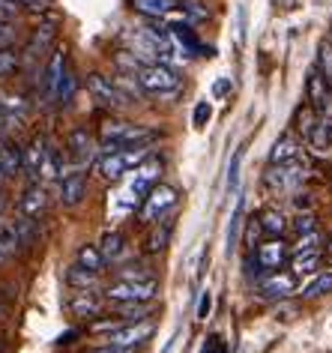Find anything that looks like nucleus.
Masks as SVG:
<instances>
[{
	"instance_id": "1",
	"label": "nucleus",
	"mask_w": 332,
	"mask_h": 353,
	"mask_svg": "<svg viewBox=\"0 0 332 353\" xmlns=\"http://www.w3.org/2000/svg\"><path fill=\"white\" fill-rule=\"evenodd\" d=\"M153 138V132L138 123H126V120H105L99 126V144L105 153L111 150H126V147H138L147 144Z\"/></svg>"
},
{
	"instance_id": "2",
	"label": "nucleus",
	"mask_w": 332,
	"mask_h": 353,
	"mask_svg": "<svg viewBox=\"0 0 332 353\" xmlns=\"http://www.w3.org/2000/svg\"><path fill=\"white\" fill-rule=\"evenodd\" d=\"M135 81L141 84L144 93L162 96V99H168L180 90V78L168 63H141L135 72Z\"/></svg>"
},
{
	"instance_id": "3",
	"label": "nucleus",
	"mask_w": 332,
	"mask_h": 353,
	"mask_svg": "<svg viewBox=\"0 0 332 353\" xmlns=\"http://www.w3.org/2000/svg\"><path fill=\"white\" fill-rule=\"evenodd\" d=\"M159 294V279H144V281H126V279H114L105 288V296L111 303H150Z\"/></svg>"
},
{
	"instance_id": "4",
	"label": "nucleus",
	"mask_w": 332,
	"mask_h": 353,
	"mask_svg": "<svg viewBox=\"0 0 332 353\" xmlns=\"http://www.w3.org/2000/svg\"><path fill=\"white\" fill-rule=\"evenodd\" d=\"M302 180H305V165L300 159H293V162H276V165H269L264 174V186L269 192H278V195L293 192Z\"/></svg>"
},
{
	"instance_id": "5",
	"label": "nucleus",
	"mask_w": 332,
	"mask_h": 353,
	"mask_svg": "<svg viewBox=\"0 0 332 353\" xmlns=\"http://www.w3.org/2000/svg\"><path fill=\"white\" fill-rule=\"evenodd\" d=\"M174 204H177V189L168 186V183H156V186L144 195L141 213L138 216H141V222H159Z\"/></svg>"
},
{
	"instance_id": "6",
	"label": "nucleus",
	"mask_w": 332,
	"mask_h": 353,
	"mask_svg": "<svg viewBox=\"0 0 332 353\" xmlns=\"http://www.w3.org/2000/svg\"><path fill=\"white\" fill-rule=\"evenodd\" d=\"M87 90H90V96L96 102L102 105V108H111V111H120L123 105H129V99L123 93H120V87L111 81V78H105L99 72L87 75Z\"/></svg>"
},
{
	"instance_id": "7",
	"label": "nucleus",
	"mask_w": 332,
	"mask_h": 353,
	"mask_svg": "<svg viewBox=\"0 0 332 353\" xmlns=\"http://www.w3.org/2000/svg\"><path fill=\"white\" fill-rule=\"evenodd\" d=\"M305 96H309V108L318 114V117H332V84L320 75V69L309 75Z\"/></svg>"
},
{
	"instance_id": "8",
	"label": "nucleus",
	"mask_w": 332,
	"mask_h": 353,
	"mask_svg": "<svg viewBox=\"0 0 332 353\" xmlns=\"http://www.w3.org/2000/svg\"><path fill=\"white\" fill-rule=\"evenodd\" d=\"M153 335V323L150 321H129L123 326L108 332V341L105 344H120V347H138Z\"/></svg>"
},
{
	"instance_id": "9",
	"label": "nucleus",
	"mask_w": 332,
	"mask_h": 353,
	"mask_svg": "<svg viewBox=\"0 0 332 353\" xmlns=\"http://www.w3.org/2000/svg\"><path fill=\"white\" fill-rule=\"evenodd\" d=\"M87 195V176L81 168H72L69 174L60 176V204L63 207H78Z\"/></svg>"
},
{
	"instance_id": "10",
	"label": "nucleus",
	"mask_w": 332,
	"mask_h": 353,
	"mask_svg": "<svg viewBox=\"0 0 332 353\" xmlns=\"http://www.w3.org/2000/svg\"><path fill=\"white\" fill-rule=\"evenodd\" d=\"M69 156L75 159V168H84L87 162H90V156H93V135L87 132L84 126H78L69 132Z\"/></svg>"
},
{
	"instance_id": "11",
	"label": "nucleus",
	"mask_w": 332,
	"mask_h": 353,
	"mask_svg": "<svg viewBox=\"0 0 332 353\" xmlns=\"http://www.w3.org/2000/svg\"><path fill=\"white\" fill-rule=\"evenodd\" d=\"M284 258H287V243L282 236H273V240L258 249V263L264 270H278L284 263Z\"/></svg>"
},
{
	"instance_id": "12",
	"label": "nucleus",
	"mask_w": 332,
	"mask_h": 353,
	"mask_svg": "<svg viewBox=\"0 0 332 353\" xmlns=\"http://www.w3.org/2000/svg\"><path fill=\"white\" fill-rule=\"evenodd\" d=\"M102 299L93 294L90 288L87 290H78V294H72V299H69V312H72L75 317H96L102 312Z\"/></svg>"
},
{
	"instance_id": "13",
	"label": "nucleus",
	"mask_w": 332,
	"mask_h": 353,
	"mask_svg": "<svg viewBox=\"0 0 332 353\" xmlns=\"http://www.w3.org/2000/svg\"><path fill=\"white\" fill-rule=\"evenodd\" d=\"M305 138H309V147L314 153H329L332 150V117H318Z\"/></svg>"
},
{
	"instance_id": "14",
	"label": "nucleus",
	"mask_w": 332,
	"mask_h": 353,
	"mask_svg": "<svg viewBox=\"0 0 332 353\" xmlns=\"http://www.w3.org/2000/svg\"><path fill=\"white\" fill-rule=\"evenodd\" d=\"M302 156V144L296 141V135H282L273 144V150H269V165H276V162H293V159H300Z\"/></svg>"
},
{
	"instance_id": "15",
	"label": "nucleus",
	"mask_w": 332,
	"mask_h": 353,
	"mask_svg": "<svg viewBox=\"0 0 332 353\" xmlns=\"http://www.w3.org/2000/svg\"><path fill=\"white\" fill-rule=\"evenodd\" d=\"M45 204H48V198H45V189L42 186H28L24 189V195H21V216H28V219H39L42 213H45Z\"/></svg>"
},
{
	"instance_id": "16",
	"label": "nucleus",
	"mask_w": 332,
	"mask_h": 353,
	"mask_svg": "<svg viewBox=\"0 0 332 353\" xmlns=\"http://www.w3.org/2000/svg\"><path fill=\"white\" fill-rule=\"evenodd\" d=\"M99 174L105 176L108 183H117L123 174H129V165H126V156L123 150H111L99 159Z\"/></svg>"
},
{
	"instance_id": "17",
	"label": "nucleus",
	"mask_w": 332,
	"mask_h": 353,
	"mask_svg": "<svg viewBox=\"0 0 332 353\" xmlns=\"http://www.w3.org/2000/svg\"><path fill=\"white\" fill-rule=\"evenodd\" d=\"M293 272H276V276H269L264 285H260V294L264 296H273V299H282L287 294H293Z\"/></svg>"
},
{
	"instance_id": "18",
	"label": "nucleus",
	"mask_w": 332,
	"mask_h": 353,
	"mask_svg": "<svg viewBox=\"0 0 332 353\" xmlns=\"http://www.w3.org/2000/svg\"><path fill=\"white\" fill-rule=\"evenodd\" d=\"M54 37H57V19L39 24V28L33 30L30 42H28V54H42V51H45L51 42H54Z\"/></svg>"
},
{
	"instance_id": "19",
	"label": "nucleus",
	"mask_w": 332,
	"mask_h": 353,
	"mask_svg": "<svg viewBox=\"0 0 332 353\" xmlns=\"http://www.w3.org/2000/svg\"><path fill=\"white\" fill-rule=\"evenodd\" d=\"M45 150L48 147H45V141H42V138H33L30 147L21 150V168L30 176H39V165H42V159H45Z\"/></svg>"
},
{
	"instance_id": "20",
	"label": "nucleus",
	"mask_w": 332,
	"mask_h": 353,
	"mask_svg": "<svg viewBox=\"0 0 332 353\" xmlns=\"http://www.w3.org/2000/svg\"><path fill=\"white\" fill-rule=\"evenodd\" d=\"M129 6H132L135 12L147 15V19H165V15L177 6V0H129Z\"/></svg>"
},
{
	"instance_id": "21",
	"label": "nucleus",
	"mask_w": 332,
	"mask_h": 353,
	"mask_svg": "<svg viewBox=\"0 0 332 353\" xmlns=\"http://www.w3.org/2000/svg\"><path fill=\"white\" fill-rule=\"evenodd\" d=\"M63 72H66V54L63 51H54V54H51V63L45 69V81H42L48 96L57 93V84H60V78H63Z\"/></svg>"
},
{
	"instance_id": "22",
	"label": "nucleus",
	"mask_w": 332,
	"mask_h": 353,
	"mask_svg": "<svg viewBox=\"0 0 332 353\" xmlns=\"http://www.w3.org/2000/svg\"><path fill=\"white\" fill-rule=\"evenodd\" d=\"M171 231H174V219H159V225L150 231V236H147V252L156 254V252H162L165 245H168L171 240Z\"/></svg>"
},
{
	"instance_id": "23",
	"label": "nucleus",
	"mask_w": 332,
	"mask_h": 353,
	"mask_svg": "<svg viewBox=\"0 0 332 353\" xmlns=\"http://www.w3.org/2000/svg\"><path fill=\"white\" fill-rule=\"evenodd\" d=\"M0 168H3L6 176L21 171V150L12 141H0Z\"/></svg>"
},
{
	"instance_id": "24",
	"label": "nucleus",
	"mask_w": 332,
	"mask_h": 353,
	"mask_svg": "<svg viewBox=\"0 0 332 353\" xmlns=\"http://www.w3.org/2000/svg\"><path fill=\"white\" fill-rule=\"evenodd\" d=\"M66 285L75 288V290H87L96 285V272L93 270H84L81 263H75V267L66 270Z\"/></svg>"
},
{
	"instance_id": "25",
	"label": "nucleus",
	"mask_w": 332,
	"mask_h": 353,
	"mask_svg": "<svg viewBox=\"0 0 332 353\" xmlns=\"http://www.w3.org/2000/svg\"><path fill=\"white\" fill-rule=\"evenodd\" d=\"M123 249H126V240L120 231H108L99 243V252L105 254V261H117L120 254H123Z\"/></svg>"
},
{
	"instance_id": "26",
	"label": "nucleus",
	"mask_w": 332,
	"mask_h": 353,
	"mask_svg": "<svg viewBox=\"0 0 332 353\" xmlns=\"http://www.w3.org/2000/svg\"><path fill=\"white\" fill-rule=\"evenodd\" d=\"M78 263H81L84 270H93V272H99L102 267H105V254L99 252V245H81L78 249Z\"/></svg>"
},
{
	"instance_id": "27",
	"label": "nucleus",
	"mask_w": 332,
	"mask_h": 353,
	"mask_svg": "<svg viewBox=\"0 0 332 353\" xmlns=\"http://www.w3.org/2000/svg\"><path fill=\"white\" fill-rule=\"evenodd\" d=\"M320 267V252H302V254H293V276H305V272H314Z\"/></svg>"
},
{
	"instance_id": "28",
	"label": "nucleus",
	"mask_w": 332,
	"mask_h": 353,
	"mask_svg": "<svg viewBox=\"0 0 332 353\" xmlns=\"http://www.w3.org/2000/svg\"><path fill=\"white\" fill-rule=\"evenodd\" d=\"M242 213H246V204H242V198H237V207H234V216H231V225H228V254L237 249V236H240V228H242Z\"/></svg>"
},
{
	"instance_id": "29",
	"label": "nucleus",
	"mask_w": 332,
	"mask_h": 353,
	"mask_svg": "<svg viewBox=\"0 0 332 353\" xmlns=\"http://www.w3.org/2000/svg\"><path fill=\"white\" fill-rule=\"evenodd\" d=\"M260 228H264L269 236H282L284 228H287V222H284V216L278 213V210H267V213L260 216Z\"/></svg>"
},
{
	"instance_id": "30",
	"label": "nucleus",
	"mask_w": 332,
	"mask_h": 353,
	"mask_svg": "<svg viewBox=\"0 0 332 353\" xmlns=\"http://www.w3.org/2000/svg\"><path fill=\"white\" fill-rule=\"evenodd\" d=\"M12 228H15V234H19V243L21 245H30L33 240H37V222H33V219L21 216L19 222H12Z\"/></svg>"
},
{
	"instance_id": "31",
	"label": "nucleus",
	"mask_w": 332,
	"mask_h": 353,
	"mask_svg": "<svg viewBox=\"0 0 332 353\" xmlns=\"http://www.w3.org/2000/svg\"><path fill=\"white\" fill-rule=\"evenodd\" d=\"M326 294H332V272H320V276L305 288V296L314 299V296H326Z\"/></svg>"
},
{
	"instance_id": "32",
	"label": "nucleus",
	"mask_w": 332,
	"mask_h": 353,
	"mask_svg": "<svg viewBox=\"0 0 332 353\" xmlns=\"http://www.w3.org/2000/svg\"><path fill=\"white\" fill-rule=\"evenodd\" d=\"M57 174H63L60 159H57L54 150H45V159H42V165H39V176H42V180H54Z\"/></svg>"
},
{
	"instance_id": "33",
	"label": "nucleus",
	"mask_w": 332,
	"mask_h": 353,
	"mask_svg": "<svg viewBox=\"0 0 332 353\" xmlns=\"http://www.w3.org/2000/svg\"><path fill=\"white\" fill-rule=\"evenodd\" d=\"M117 305L123 321H141V317L150 314V303H117Z\"/></svg>"
},
{
	"instance_id": "34",
	"label": "nucleus",
	"mask_w": 332,
	"mask_h": 353,
	"mask_svg": "<svg viewBox=\"0 0 332 353\" xmlns=\"http://www.w3.org/2000/svg\"><path fill=\"white\" fill-rule=\"evenodd\" d=\"M19 234H15V228L12 225H3L0 222V252L3 254H12L15 249H19Z\"/></svg>"
},
{
	"instance_id": "35",
	"label": "nucleus",
	"mask_w": 332,
	"mask_h": 353,
	"mask_svg": "<svg viewBox=\"0 0 332 353\" xmlns=\"http://www.w3.org/2000/svg\"><path fill=\"white\" fill-rule=\"evenodd\" d=\"M114 84L120 87V93H123L129 102H138V99H141V96H144L141 84H138V81L132 84V78H129V75H117V78H114Z\"/></svg>"
},
{
	"instance_id": "36",
	"label": "nucleus",
	"mask_w": 332,
	"mask_h": 353,
	"mask_svg": "<svg viewBox=\"0 0 332 353\" xmlns=\"http://www.w3.org/2000/svg\"><path fill=\"white\" fill-rule=\"evenodd\" d=\"M318 63H320V75L332 84V42H320V48H318Z\"/></svg>"
},
{
	"instance_id": "37",
	"label": "nucleus",
	"mask_w": 332,
	"mask_h": 353,
	"mask_svg": "<svg viewBox=\"0 0 332 353\" xmlns=\"http://www.w3.org/2000/svg\"><path fill=\"white\" fill-rule=\"evenodd\" d=\"M318 245H320V231L314 228V231H309V234H300V240H296V245H293V254L318 252Z\"/></svg>"
},
{
	"instance_id": "38",
	"label": "nucleus",
	"mask_w": 332,
	"mask_h": 353,
	"mask_svg": "<svg viewBox=\"0 0 332 353\" xmlns=\"http://www.w3.org/2000/svg\"><path fill=\"white\" fill-rule=\"evenodd\" d=\"M117 279H126V281H144V279H153V272L147 267H123L117 270Z\"/></svg>"
},
{
	"instance_id": "39",
	"label": "nucleus",
	"mask_w": 332,
	"mask_h": 353,
	"mask_svg": "<svg viewBox=\"0 0 332 353\" xmlns=\"http://www.w3.org/2000/svg\"><path fill=\"white\" fill-rule=\"evenodd\" d=\"M15 69H19V57H15L10 48H0V78L12 75Z\"/></svg>"
},
{
	"instance_id": "40",
	"label": "nucleus",
	"mask_w": 332,
	"mask_h": 353,
	"mask_svg": "<svg viewBox=\"0 0 332 353\" xmlns=\"http://www.w3.org/2000/svg\"><path fill=\"white\" fill-rule=\"evenodd\" d=\"M209 117H213V108H209V102H207V99L198 102V105H195V114H191V123H195L198 129H204L207 123H209Z\"/></svg>"
},
{
	"instance_id": "41",
	"label": "nucleus",
	"mask_w": 332,
	"mask_h": 353,
	"mask_svg": "<svg viewBox=\"0 0 332 353\" xmlns=\"http://www.w3.org/2000/svg\"><path fill=\"white\" fill-rule=\"evenodd\" d=\"M240 162H242V150L234 153V162L228 168V192H237V186H240Z\"/></svg>"
},
{
	"instance_id": "42",
	"label": "nucleus",
	"mask_w": 332,
	"mask_h": 353,
	"mask_svg": "<svg viewBox=\"0 0 332 353\" xmlns=\"http://www.w3.org/2000/svg\"><path fill=\"white\" fill-rule=\"evenodd\" d=\"M314 120H318V114H314L311 108H302L300 114H296V129H300L302 135H309L311 126H314Z\"/></svg>"
},
{
	"instance_id": "43",
	"label": "nucleus",
	"mask_w": 332,
	"mask_h": 353,
	"mask_svg": "<svg viewBox=\"0 0 332 353\" xmlns=\"http://www.w3.org/2000/svg\"><path fill=\"white\" fill-rule=\"evenodd\" d=\"M296 234H309V231H314V228H318V219H314V213H309V210H305V213H300L296 216Z\"/></svg>"
},
{
	"instance_id": "44",
	"label": "nucleus",
	"mask_w": 332,
	"mask_h": 353,
	"mask_svg": "<svg viewBox=\"0 0 332 353\" xmlns=\"http://www.w3.org/2000/svg\"><path fill=\"white\" fill-rule=\"evenodd\" d=\"M120 69H129V72H138V66H141V60H138L132 51H120V54L114 57Z\"/></svg>"
},
{
	"instance_id": "45",
	"label": "nucleus",
	"mask_w": 332,
	"mask_h": 353,
	"mask_svg": "<svg viewBox=\"0 0 332 353\" xmlns=\"http://www.w3.org/2000/svg\"><path fill=\"white\" fill-rule=\"evenodd\" d=\"M19 10H21L19 0H0V19L3 21H12L19 15Z\"/></svg>"
},
{
	"instance_id": "46",
	"label": "nucleus",
	"mask_w": 332,
	"mask_h": 353,
	"mask_svg": "<svg viewBox=\"0 0 332 353\" xmlns=\"http://www.w3.org/2000/svg\"><path fill=\"white\" fill-rule=\"evenodd\" d=\"M209 308H213V294H209V290H204V294H200V303H198V321H207V317H209Z\"/></svg>"
},
{
	"instance_id": "47",
	"label": "nucleus",
	"mask_w": 332,
	"mask_h": 353,
	"mask_svg": "<svg viewBox=\"0 0 332 353\" xmlns=\"http://www.w3.org/2000/svg\"><path fill=\"white\" fill-rule=\"evenodd\" d=\"M123 323H126L123 317H111V321H99V323H93L90 330H93V332H111V330H117V326H123Z\"/></svg>"
},
{
	"instance_id": "48",
	"label": "nucleus",
	"mask_w": 332,
	"mask_h": 353,
	"mask_svg": "<svg viewBox=\"0 0 332 353\" xmlns=\"http://www.w3.org/2000/svg\"><path fill=\"white\" fill-rule=\"evenodd\" d=\"M19 3L24 6V10H30V12H45V10H51L54 0H19Z\"/></svg>"
},
{
	"instance_id": "49",
	"label": "nucleus",
	"mask_w": 332,
	"mask_h": 353,
	"mask_svg": "<svg viewBox=\"0 0 332 353\" xmlns=\"http://www.w3.org/2000/svg\"><path fill=\"white\" fill-rule=\"evenodd\" d=\"M200 353H225V344L218 335H209V339L204 341V347H200Z\"/></svg>"
},
{
	"instance_id": "50",
	"label": "nucleus",
	"mask_w": 332,
	"mask_h": 353,
	"mask_svg": "<svg viewBox=\"0 0 332 353\" xmlns=\"http://www.w3.org/2000/svg\"><path fill=\"white\" fill-rule=\"evenodd\" d=\"M260 231H264V228H260V222H255V219H251V222H249V231H246V245H251V249H255Z\"/></svg>"
},
{
	"instance_id": "51",
	"label": "nucleus",
	"mask_w": 332,
	"mask_h": 353,
	"mask_svg": "<svg viewBox=\"0 0 332 353\" xmlns=\"http://www.w3.org/2000/svg\"><path fill=\"white\" fill-rule=\"evenodd\" d=\"M12 42V30H10V21L0 19V48H6Z\"/></svg>"
},
{
	"instance_id": "52",
	"label": "nucleus",
	"mask_w": 332,
	"mask_h": 353,
	"mask_svg": "<svg viewBox=\"0 0 332 353\" xmlns=\"http://www.w3.org/2000/svg\"><path fill=\"white\" fill-rule=\"evenodd\" d=\"M96 353H135V347H120V344H102Z\"/></svg>"
},
{
	"instance_id": "53",
	"label": "nucleus",
	"mask_w": 332,
	"mask_h": 353,
	"mask_svg": "<svg viewBox=\"0 0 332 353\" xmlns=\"http://www.w3.org/2000/svg\"><path fill=\"white\" fill-rule=\"evenodd\" d=\"M228 90H231V78H218L216 87H213V93H216V96H225Z\"/></svg>"
},
{
	"instance_id": "54",
	"label": "nucleus",
	"mask_w": 332,
	"mask_h": 353,
	"mask_svg": "<svg viewBox=\"0 0 332 353\" xmlns=\"http://www.w3.org/2000/svg\"><path fill=\"white\" fill-rule=\"evenodd\" d=\"M296 207H300V210H309V207H311L309 195H300V201H296Z\"/></svg>"
},
{
	"instance_id": "55",
	"label": "nucleus",
	"mask_w": 332,
	"mask_h": 353,
	"mask_svg": "<svg viewBox=\"0 0 332 353\" xmlns=\"http://www.w3.org/2000/svg\"><path fill=\"white\" fill-rule=\"evenodd\" d=\"M6 258H10V254H3V252H0V263H3V261H6Z\"/></svg>"
},
{
	"instance_id": "56",
	"label": "nucleus",
	"mask_w": 332,
	"mask_h": 353,
	"mask_svg": "<svg viewBox=\"0 0 332 353\" xmlns=\"http://www.w3.org/2000/svg\"><path fill=\"white\" fill-rule=\"evenodd\" d=\"M6 180V174H3V168H0V183H3Z\"/></svg>"
},
{
	"instance_id": "57",
	"label": "nucleus",
	"mask_w": 332,
	"mask_h": 353,
	"mask_svg": "<svg viewBox=\"0 0 332 353\" xmlns=\"http://www.w3.org/2000/svg\"><path fill=\"white\" fill-rule=\"evenodd\" d=\"M326 249H329V252H332V240H329V245H326Z\"/></svg>"
},
{
	"instance_id": "58",
	"label": "nucleus",
	"mask_w": 332,
	"mask_h": 353,
	"mask_svg": "<svg viewBox=\"0 0 332 353\" xmlns=\"http://www.w3.org/2000/svg\"><path fill=\"white\" fill-rule=\"evenodd\" d=\"M0 210H3V198H0Z\"/></svg>"
},
{
	"instance_id": "59",
	"label": "nucleus",
	"mask_w": 332,
	"mask_h": 353,
	"mask_svg": "<svg viewBox=\"0 0 332 353\" xmlns=\"http://www.w3.org/2000/svg\"><path fill=\"white\" fill-rule=\"evenodd\" d=\"M0 317H3V308H0Z\"/></svg>"
},
{
	"instance_id": "60",
	"label": "nucleus",
	"mask_w": 332,
	"mask_h": 353,
	"mask_svg": "<svg viewBox=\"0 0 332 353\" xmlns=\"http://www.w3.org/2000/svg\"><path fill=\"white\" fill-rule=\"evenodd\" d=\"M329 263H332V258H329Z\"/></svg>"
}]
</instances>
